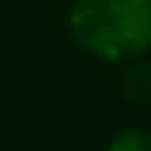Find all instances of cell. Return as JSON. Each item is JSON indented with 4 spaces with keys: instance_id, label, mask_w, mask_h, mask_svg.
Wrapping results in <instances>:
<instances>
[{
    "instance_id": "6da1fadb",
    "label": "cell",
    "mask_w": 151,
    "mask_h": 151,
    "mask_svg": "<svg viewBox=\"0 0 151 151\" xmlns=\"http://www.w3.org/2000/svg\"><path fill=\"white\" fill-rule=\"evenodd\" d=\"M77 47L101 60H128L151 47V0H77L67 17Z\"/></svg>"
},
{
    "instance_id": "7a4b0ae2",
    "label": "cell",
    "mask_w": 151,
    "mask_h": 151,
    "mask_svg": "<svg viewBox=\"0 0 151 151\" xmlns=\"http://www.w3.org/2000/svg\"><path fill=\"white\" fill-rule=\"evenodd\" d=\"M108 151H151V131H121V134H114L111 138V145Z\"/></svg>"
}]
</instances>
